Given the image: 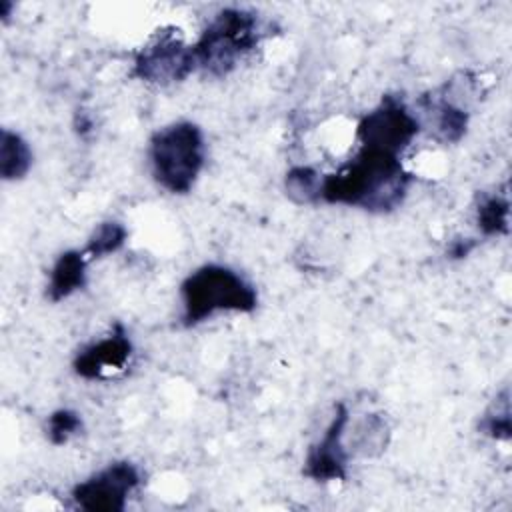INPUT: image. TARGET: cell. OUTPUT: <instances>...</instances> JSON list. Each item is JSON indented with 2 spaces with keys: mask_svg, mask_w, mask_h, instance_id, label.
Segmentation results:
<instances>
[{
  "mask_svg": "<svg viewBox=\"0 0 512 512\" xmlns=\"http://www.w3.org/2000/svg\"><path fill=\"white\" fill-rule=\"evenodd\" d=\"M82 416L72 408H58L48 416L46 436L50 444L62 446L82 430Z\"/></svg>",
  "mask_w": 512,
  "mask_h": 512,
  "instance_id": "cell-18",
  "label": "cell"
},
{
  "mask_svg": "<svg viewBox=\"0 0 512 512\" xmlns=\"http://www.w3.org/2000/svg\"><path fill=\"white\" fill-rule=\"evenodd\" d=\"M352 432L354 436L350 440V446L362 456H378L386 450L390 440V428L382 414H364V418L356 422Z\"/></svg>",
  "mask_w": 512,
  "mask_h": 512,
  "instance_id": "cell-14",
  "label": "cell"
},
{
  "mask_svg": "<svg viewBox=\"0 0 512 512\" xmlns=\"http://www.w3.org/2000/svg\"><path fill=\"white\" fill-rule=\"evenodd\" d=\"M12 2H8V0H0V18L2 20H6L8 18V14H10V10H12Z\"/></svg>",
  "mask_w": 512,
  "mask_h": 512,
  "instance_id": "cell-20",
  "label": "cell"
},
{
  "mask_svg": "<svg viewBox=\"0 0 512 512\" xmlns=\"http://www.w3.org/2000/svg\"><path fill=\"white\" fill-rule=\"evenodd\" d=\"M126 238H128V230L122 222L106 220V222H100L92 230V234L88 236L86 246H84L82 252L86 254L88 260H96V258L118 252L124 246Z\"/></svg>",
  "mask_w": 512,
  "mask_h": 512,
  "instance_id": "cell-16",
  "label": "cell"
},
{
  "mask_svg": "<svg viewBox=\"0 0 512 512\" xmlns=\"http://www.w3.org/2000/svg\"><path fill=\"white\" fill-rule=\"evenodd\" d=\"M474 248H476V240H472V238H456V240H452V242L448 244L446 256H448L450 260H462V258H466Z\"/></svg>",
  "mask_w": 512,
  "mask_h": 512,
  "instance_id": "cell-19",
  "label": "cell"
},
{
  "mask_svg": "<svg viewBox=\"0 0 512 512\" xmlns=\"http://www.w3.org/2000/svg\"><path fill=\"white\" fill-rule=\"evenodd\" d=\"M476 226L484 236H504L510 230V202L502 194H484L476 206Z\"/></svg>",
  "mask_w": 512,
  "mask_h": 512,
  "instance_id": "cell-15",
  "label": "cell"
},
{
  "mask_svg": "<svg viewBox=\"0 0 512 512\" xmlns=\"http://www.w3.org/2000/svg\"><path fill=\"white\" fill-rule=\"evenodd\" d=\"M148 160L158 186L170 194H188L206 162L202 128L178 120L156 130L148 142Z\"/></svg>",
  "mask_w": 512,
  "mask_h": 512,
  "instance_id": "cell-3",
  "label": "cell"
},
{
  "mask_svg": "<svg viewBox=\"0 0 512 512\" xmlns=\"http://www.w3.org/2000/svg\"><path fill=\"white\" fill-rule=\"evenodd\" d=\"M350 424V410L346 402L334 406L332 418L322 436L308 448L304 458V476L314 482H344L348 478L350 450L346 446V432Z\"/></svg>",
  "mask_w": 512,
  "mask_h": 512,
  "instance_id": "cell-8",
  "label": "cell"
},
{
  "mask_svg": "<svg viewBox=\"0 0 512 512\" xmlns=\"http://www.w3.org/2000/svg\"><path fill=\"white\" fill-rule=\"evenodd\" d=\"M410 182L400 156L360 148L340 170L324 174L322 202L388 214L404 202Z\"/></svg>",
  "mask_w": 512,
  "mask_h": 512,
  "instance_id": "cell-1",
  "label": "cell"
},
{
  "mask_svg": "<svg viewBox=\"0 0 512 512\" xmlns=\"http://www.w3.org/2000/svg\"><path fill=\"white\" fill-rule=\"evenodd\" d=\"M420 134L416 114L400 96H384L356 124V140L360 148L380 150L400 156L404 148Z\"/></svg>",
  "mask_w": 512,
  "mask_h": 512,
  "instance_id": "cell-5",
  "label": "cell"
},
{
  "mask_svg": "<svg viewBox=\"0 0 512 512\" xmlns=\"http://www.w3.org/2000/svg\"><path fill=\"white\" fill-rule=\"evenodd\" d=\"M138 484V468L128 460H118L78 482L72 488V500L88 512H122Z\"/></svg>",
  "mask_w": 512,
  "mask_h": 512,
  "instance_id": "cell-7",
  "label": "cell"
},
{
  "mask_svg": "<svg viewBox=\"0 0 512 512\" xmlns=\"http://www.w3.org/2000/svg\"><path fill=\"white\" fill-rule=\"evenodd\" d=\"M196 70L192 46L174 32H158L134 56L132 76L146 84L168 86L186 80Z\"/></svg>",
  "mask_w": 512,
  "mask_h": 512,
  "instance_id": "cell-6",
  "label": "cell"
},
{
  "mask_svg": "<svg viewBox=\"0 0 512 512\" xmlns=\"http://www.w3.org/2000/svg\"><path fill=\"white\" fill-rule=\"evenodd\" d=\"M324 174L312 166H292L284 176V192L298 206H310L322 202Z\"/></svg>",
  "mask_w": 512,
  "mask_h": 512,
  "instance_id": "cell-13",
  "label": "cell"
},
{
  "mask_svg": "<svg viewBox=\"0 0 512 512\" xmlns=\"http://www.w3.org/2000/svg\"><path fill=\"white\" fill-rule=\"evenodd\" d=\"M86 266H88V258L82 250L62 252L50 268L48 286H46L48 300L62 302L70 298L74 292L82 290L88 282Z\"/></svg>",
  "mask_w": 512,
  "mask_h": 512,
  "instance_id": "cell-11",
  "label": "cell"
},
{
  "mask_svg": "<svg viewBox=\"0 0 512 512\" xmlns=\"http://www.w3.org/2000/svg\"><path fill=\"white\" fill-rule=\"evenodd\" d=\"M416 120L440 144H456L464 138L470 120V106L452 96L442 84L416 100Z\"/></svg>",
  "mask_w": 512,
  "mask_h": 512,
  "instance_id": "cell-9",
  "label": "cell"
},
{
  "mask_svg": "<svg viewBox=\"0 0 512 512\" xmlns=\"http://www.w3.org/2000/svg\"><path fill=\"white\" fill-rule=\"evenodd\" d=\"M182 324L196 326L218 312L250 314L258 308L256 288L234 268L204 264L180 284Z\"/></svg>",
  "mask_w": 512,
  "mask_h": 512,
  "instance_id": "cell-2",
  "label": "cell"
},
{
  "mask_svg": "<svg viewBox=\"0 0 512 512\" xmlns=\"http://www.w3.org/2000/svg\"><path fill=\"white\" fill-rule=\"evenodd\" d=\"M262 32L256 12L236 6L222 8L192 44L196 70L214 78L228 76L238 62L256 48Z\"/></svg>",
  "mask_w": 512,
  "mask_h": 512,
  "instance_id": "cell-4",
  "label": "cell"
},
{
  "mask_svg": "<svg viewBox=\"0 0 512 512\" xmlns=\"http://www.w3.org/2000/svg\"><path fill=\"white\" fill-rule=\"evenodd\" d=\"M134 352L132 340L122 324H114L110 334L84 346L74 356V372L84 380H102L126 368Z\"/></svg>",
  "mask_w": 512,
  "mask_h": 512,
  "instance_id": "cell-10",
  "label": "cell"
},
{
  "mask_svg": "<svg viewBox=\"0 0 512 512\" xmlns=\"http://www.w3.org/2000/svg\"><path fill=\"white\" fill-rule=\"evenodd\" d=\"M480 432L486 434L492 440H504L508 442L512 436V422H510V390L504 388L490 408L484 412L480 424Z\"/></svg>",
  "mask_w": 512,
  "mask_h": 512,
  "instance_id": "cell-17",
  "label": "cell"
},
{
  "mask_svg": "<svg viewBox=\"0 0 512 512\" xmlns=\"http://www.w3.org/2000/svg\"><path fill=\"white\" fill-rule=\"evenodd\" d=\"M32 148L14 130L2 128L0 132V176L6 182L22 180L32 168Z\"/></svg>",
  "mask_w": 512,
  "mask_h": 512,
  "instance_id": "cell-12",
  "label": "cell"
}]
</instances>
